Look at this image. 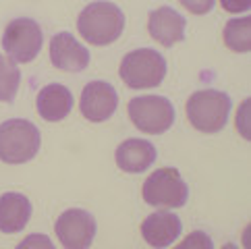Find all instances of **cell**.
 <instances>
[{
    "instance_id": "cell-21",
    "label": "cell",
    "mask_w": 251,
    "mask_h": 249,
    "mask_svg": "<svg viewBox=\"0 0 251 249\" xmlns=\"http://www.w3.org/2000/svg\"><path fill=\"white\" fill-rule=\"evenodd\" d=\"M31 245H46V247H52V241L48 237L44 235H33V237H27L25 241L19 243V247H31Z\"/></svg>"
},
{
    "instance_id": "cell-17",
    "label": "cell",
    "mask_w": 251,
    "mask_h": 249,
    "mask_svg": "<svg viewBox=\"0 0 251 249\" xmlns=\"http://www.w3.org/2000/svg\"><path fill=\"white\" fill-rule=\"evenodd\" d=\"M21 83V71L13 58L0 54V102H13Z\"/></svg>"
},
{
    "instance_id": "cell-11",
    "label": "cell",
    "mask_w": 251,
    "mask_h": 249,
    "mask_svg": "<svg viewBox=\"0 0 251 249\" xmlns=\"http://www.w3.org/2000/svg\"><path fill=\"white\" fill-rule=\"evenodd\" d=\"M185 17L178 15L175 8L170 6H160L156 11L150 13L148 19V31L158 44L170 48L175 44L185 40Z\"/></svg>"
},
{
    "instance_id": "cell-18",
    "label": "cell",
    "mask_w": 251,
    "mask_h": 249,
    "mask_svg": "<svg viewBox=\"0 0 251 249\" xmlns=\"http://www.w3.org/2000/svg\"><path fill=\"white\" fill-rule=\"evenodd\" d=\"M178 245H181V247H201V249H212L214 247L212 239L205 235L203 230H195V233H191L187 239H183Z\"/></svg>"
},
{
    "instance_id": "cell-5",
    "label": "cell",
    "mask_w": 251,
    "mask_h": 249,
    "mask_svg": "<svg viewBox=\"0 0 251 249\" xmlns=\"http://www.w3.org/2000/svg\"><path fill=\"white\" fill-rule=\"evenodd\" d=\"M143 199L154 208H181L187 203L189 189L176 168H158L143 183Z\"/></svg>"
},
{
    "instance_id": "cell-16",
    "label": "cell",
    "mask_w": 251,
    "mask_h": 249,
    "mask_svg": "<svg viewBox=\"0 0 251 249\" xmlns=\"http://www.w3.org/2000/svg\"><path fill=\"white\" fill-rule=\"evenodd\" d=\"M224 44L235 52H249L251 50V19H230L224 25Z\"/></svg>"
},
{
    "instance_id": "cell-7",
    "label": "cell",
    "mask_w": 251,
    "mask_h": 249,
    "mask_svg": "<svg viewBox=\"0 0 251 249\" xmlns=\"http://www.w3.org/2000/svg\"><path fill=\"white\" fill-rule=\"evenodd\" d=\"M44 44L42 27L29 17H19L6 25L2 35V48L15 62H31L40 54Z\"/></svg>"
},
{
    "instance_id": "cell-8",
    "label": "cell",
    "mask_w": 251,
    "mask_h": 249,
    "mask_svg": "<svg viewBox=\"0 0 251 249\" xmlns=\"http://www.w3.org/2000/svg\"><path fill=\"white\" fill-rule=\"evenodd\" d=\"M56 237L62 247L67 249H85L94 243L96 237V218L87 210L71 208L58 216L56 224Z\"/></svg>"
},
{
    "instance_id": "cell-10",
    "label": "cell",
    "mask_w": 251,
    "mask_h": 249,
    "mask_svg": "<svg viewBox=\"0 0 251 249\" xmlns=\"http://www.w3.org/2000/svg\"><path fill=\"white\" fill-rule=\"evenodd\" d=\"M50 60L60 71L81 73L89 65V50L75 40L73 33L60 31L50 40Z\"/></svg>"
},
{
    "instance_id": "cell-9",
    "label": "cell",
    "mask_w": 251,
    "mask_h": 249,
    "mask_svg": "<svg viewBox=\"0 0 251 249\" xmlns=\"http://www.w3.org/2000/svg\"><path fill=\"white\" fill-rule=\"evenodd\" d=\"M119 94L108 81H92L83 87L79 110L92 123H104L116 112Z\"/></svg>"
},
{
    "instance_id": "cell-4",
    "label": "cell",
    "mask_w": 251,
    "mask_h": 249,
    "mask_svg": "<svg viewBox=\"0 0 251 249\" xmlns=\"http://www.w3.org/2000/svg\"><path fill=\"white\" fill-rule=\"evenodd\" d=\"M230 112V98L218 90H200L187 100V119L197 131L218 133Z\"/></svg>"
},
{
    "instance_id": "cell-19",
    "label": "cell",
    "mask_w": 251,
    "mask_h": 249,
    "mask_svg": "<svg viewBox=\"0 0 251 249\" xmlns=\"http://www.w3.org/2000/svg\"><path fill=\"white\" fill-rule=\"evenodd\" d=\"M216 0H181V4L193 15H205L214 8Z\"/></svg>"
},
{
    "instance_id": "cell-13",
    "label": "cell",
    "mask_w": 251,
    "mask_h": 249,
    "mask_svg": "<svg viewBox=\"0 0 251 249\" xmlns=\"http://www.w3.org/2000/svg\"><path fill=\"white\" fill-rule=\"evenodd\" d=\"M116 166L125 173H143L156 162V148L150 144L148 139H125L123 144L116 148Z\"/></svg>"
},
{
    "instance_id": "cell-3",
    "label": "cell",
    "mask_w": 251,
    "mask_h": 249,
    "mask_svg": "<svg viewBox=\"0 0 251 249\" xmlns=\"http://www.w3.org/2000/svg\"><path fill=\"white\" fill-rule=\"evenodd\" d=\"M125 85L131 90H148L156 87L166 77V60L158 50L139 48L125 54L119 71Z\"/></svg>"
},
{
    "instance_id": "cell-1",
    "label": "cell",
    "mask_w": 251,
    "mask_h": 249,
    "mask_svg": "<svg viewBox=\"0 0 251 249\" xmlns=\"http://www.w3.org/2000/svg\"><path fill=\"white\" fill-rule=\"evenodd\" d=\"M81 38L94 46H108L121 38L125 29V15L114 2L98 0L87 4L77 19Z\"/></svg>"
},
{
    "instance_id": "cell-14",
    "label": "cell",
    "mask_w": 251,
    "mask_h": 249,
    "mask_svg": "<svg viewBox=\"0 0 251 249\" xmlns=\"http://www.w3.org/2000/svg\"><path fill=\"white\" fill-rule=\"evenodd\" d=\"M31 218V201L23 193L0 195V233H21Z\"/></svg>"
},
{
    "instance_id": "cell-2",
    "label": "cell",
    "mask_w": 251,
    "mask_h": 249,
    "mask_svg": "<svg viewBox=\"0 0 251 249\" xmlns=\"http://www.w3.org/2000/svg\"><path fill=\"white\" fill-rule=\"evenodd\" d=\"M40 144V129L31 121L11 119L0 124V160L6 164L29 162L38 154Z\"/></svg>"
},
{
    "instance_id": "cell-12",
    "label": "cell",
    "mask_w": 251,
    "mask_h": 249,
    "mask_svg": "<svg viewBox=\"0 0 251 249\" xmlns=\"http://www.w3.org/2000/svg\"><path fill=\"white\" fill-rule=\"evenodd\" d=\"M183 233V222L170 212H156L141 222V237L151 247H168L173 245Z\"/></svg>"
},
{
    "instance_id": "cell-15",
    "label": "cell",
    "mask_w": 251,
    "mask_h": 249,
    "mask_svg": "<svg viewBox=\"0 0 251 249\" xmlns=\"http://www.w3.org/2000/svg\"><path fill=\"white\" fill-rule=\"evenodd\" d=\"M71 108H73V94L69 87L60 83H50L42 87L38 94V112L44 121L58 123L65 117H69Z\"/></svg>"
},
{
    "instance_id": "cell-20",
    "label": "cell",
    "mask_w": 251,
    "mask_h": 249,
    "mask_svg": "<svg viewBox=\"0 0 251 249\" xmlns=\"http://www.w3.org/2000/svg\"><path fill=\"white\" fill-rule=\"evenodd\" d=\"M220 6L224 8L226 13H245L249 11L251 6V0H220Z\"/></svg>"
},
{
    "instance_id": "cell-6",
    "label": "cell",
    "mask_w": 251,
    "mask_h": 249,
    "mask_svg": "<svg viewBox=\"0 0 251 249\" xmlns=\"http://www.w3.org/2000/svg\"><path fill=\"white\" fill-rule=\"evenodd\" d=\"M129 119L141 133L160 135L175 124V106L162 96H139L129 102Z\"/></svg>"
}]
</instances>
